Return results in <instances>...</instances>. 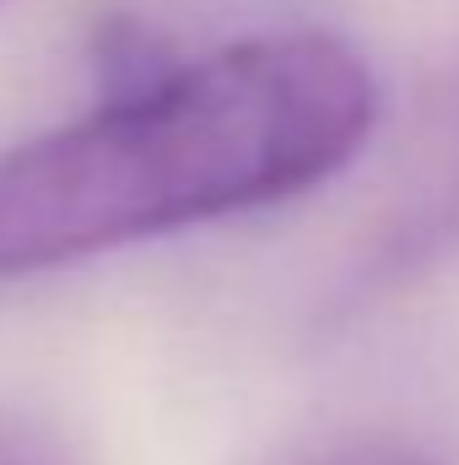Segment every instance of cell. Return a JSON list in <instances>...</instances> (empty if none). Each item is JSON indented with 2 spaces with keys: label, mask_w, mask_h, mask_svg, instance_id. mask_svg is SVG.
<instances>
[{
  "label": "cell",
  "mask_w": 459,
  "mask_h": 465,
  "mask_svg": "<svg viewBox=\"0 0 459 465\" xmlns=\"http://www.w3.org/2000/svg\"><path fill=\"white\" fill-rule=\"evenodd\" d=\"M378 82L336 33H259L0 152V276L292 201L362 152Z\"/></svg>",
  "instance_id": "obj_1"
},
{
  "label": "cell",
  "mask_w": 459,
  "mask_h": 465,
  "mask_svg": "<svg viewBox=\"0 0 459 465\" xmlns=\"http://www.w3.org/2000/svg\"><path fill=\"white\" fill-rule=\"evenodd\" d=\"M93 65H98V98H124L151 87L157 76H168L179 60L162 49L157 33H146L130 16H109L93 38Z\"/></svg>",
  "instance_id": "obj_2"
},
{
  "label": "cell",
  "mask_w": 459,
  "mask_h": 465,
  "mask_svg": "<svg viewBox=\"0 0 459 465\" xmlns=\"http://www.w3.org/2000/svg\"><path fill=\"white\" fill-rule=\"evenodd\" d=\"M0 465H38V460H27V455H16V450H5V444H0Z\"/></svg>",
  "instance_id": "obj_3"
}]
</instances>
